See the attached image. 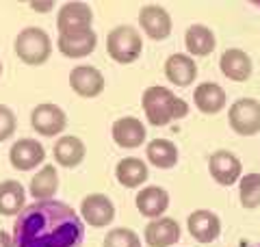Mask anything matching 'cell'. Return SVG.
<instances>
[{
  "instance_id": "obj_11",
  "label": "cell",
  "mask_w": 260,
  "mask_h": 247,
  "mask_svg": "<svg viewBox=\"0 0 260 247\" xmlns=\"http://www.w3.org/2000/svg\"><path fill=\"white\" fill-rule=\"evenodd\" d=\"M95 46H98V35L93 28L65 33V35H59V39H56L59 52L68 56V59H83V56L95 50Z\"/></svg>"
},
{
  "instance_id": "obj_8",
  "label": "cell",
  "mask_w": 260,
  "mask_h": 247,
  "mask_svg": "<svg viewBox=\"0 0 260 247\" xmlns=\"http://www.w3.org/2000/svg\"><path fill=\"white\" fill-rule=\"evenodd\" d=\"M139 26L152 41H162L172 35V15L165 7L145 5L139 11Z\"/></svg>"
},
{
  "instance_id": "obj_21",
  "label": "cell",
  "mask_w": 260,
  "mask_h": 247,
  "mask_svg": "<svg viewBox=\"0 0 260 247\" xmlns=\"http://www.w3.org/2000/svg\"><path fill=\"white\" fill-rule=\"evenodd\" d=\"M193 102L198 106V111L204 115H215L219 111H223L225 106V91L221 85L217 82H200L193 91Z\"/></svg>"
},
{
  "instance_id": "obj_3",
  "label": "cell",
  "mask_w": 260,
  "mask_h": 247,
  "mask_svg": "<svg viewBox=\"0 0 260 247\" xmlns=\"http://www.w3.org/2000/svg\"><path fill=\"white\" fill-rule=\"evenodd\" d=\"M13 50L18 54V59L26 65H44L52 54V41L50 35L39 28V26H26L18 33V37L13 41Z\"/></svg>"
},
{
  "instance_id": "obj_5",
  "label": "cell",
  "mask_w": 260,
  "mask_h": 247,
  "mask_svg": "<svg viewBox=\"0 0 260 247\" xmlns=\"http://www.w3.org/2000/svg\"><path fill=\"white\" fill-rule=\"evenodd\" d=\"M228 123L241 137L260 133V102L256 98H239L228 109Z\"/></svg>"
},
{
  "instance_id": "obj_14",
  "label": "cell",
  "mask_w": 260,
  "mask_h": 247,
  "mask_svg": "<svg viewBox=\"0 0 260 247\" xmlns=\"http://www.w3.org/2000/svg\"><path fill=\"white\" fill-rule=\"evenodd\" d=\"M186 228H189L191 236L198 243H213L219 238V234H221V219H219V215H215L213 210L200 208L189 215Z\"/></svg>"
},
{
  "instance_id": "obj_1",
  "label": "cell",
  "mask_w": 260,
  "mask_h": 247,
  "mask_svg": "<svg viewBox=\"0 0 260 247\" xmlns=\"http://www.w3.org/2000/svg\"><path fill=\"white\" fill-rule=\"evenodd\" d=\"M15 247H83V217L65 202H32L13 224Z\"/></svg>"
},
{
  "instance_id": "obj_17",
  "label": "cell",
  "mask_w": 260,
  "mask_h": 247,
  "mask_svg": "<svg viewBox=\"0 0 260 247\" xmlns=\"http://www.w3.org/2000/svg\"><path fill=\"white\" fill-rule=\"evenodd\" d=\"M135 204L139 212L148 219H158L167 212L169 208V193L158 184L143 187L135 197Z\"/></svg>"
},
{
  "instance_id": "obj_29",
  "label": "cell",
  "mask_w": 260,
  "mask_h": 247,
  "mask_svg": "<svg viewBox=\"0 0 260 247\" xmlns=\"http://www.w3.org/2000/svg\"><path fill=\"white\" fill-rule=\"evenodd\" d=\"M15 128H18L15 113L7 104H0V143L9 141V139L15 135Z\"/></svg>"
},
{
  "instance_id": "obj_33",
  "label": "cell",
  "mask_w": 260,
  "mask_h": 247,
  "mask_svg": "<svg viewBox=\"0 0 260 247\" xmlns=\"http://www.w3.org/2000/svg\"><path fill=\"white\" fill-rule=\"evenodd\" d=\"M258 247H260V245H258Z\"/></svg>"
},
{
  "instance_id": "obj_16",
  "label": "cell",
  "mask_w": 260,
  "mask_h": 247,
  "mask_svg": "<svg viewBox=\"0 0 260 247\" xmlns=\"http://www.w3.org/2000/svg\"><path fill=\"white\" fill-rule=\"evenodd\" d=\"M111 135H113V141H115L119 147H139L145 143V137H148V128L137 119V117H119L113 121V128H111Z\"/></svg>"
},
{
  "instance_id": "obj_9",
  "label": "cell",
  "mask_w": 260,
  "mask_h": 247,
  "mask_svg": "<svg viewBox=\"0 0 260 247\" xmlns=\"http://www.w3.org/2000/svg\"><path fill=\"white\" fill-rule=\"evenodd\" d=\"M208 171L213 180L221 187H232L237 180H241V161L239 156L230 150H217L208 159Z\"/></svg>"
},
{
  "instance_id": "obj_31",
  "label": "cell",
  "mask_w": 260,
  "mask_h": 247,
  "mask_svg": "<svg viewBox=\"0 0 260 247\" xmlns=\"http://www.w3.org/2000/svg\"><path fill=\"white\" fill-rule=\"evenodd\" d=\"M0 247H15V241H13V234L5 232L0 230Z\"/></svg>"
},
{
  "instance_id": "obj_18",
  "label": "cell",
  "mask_w": 260,
  "mask_h": 247,
  "mask_svg": "<svg viewBox=\"0 0 260 247\" xmlns=\"http://www.w3.org/2000/svg\"><path fill=\"white\" fill-rule=\"evenodd\" d=\"M219 70H221V74L225 78H230L234 82H245L251 76L254 65H251V59L245 50H241V48H230V50H225L221 56H219Z\"/></svg>"
},
{
  "instance_id": "obj_6",
  "label": "cell",
  "mask_w": 260,
  "mask_h": 247,
  "mask_svg": "<svg viewBox=\"0 0 260 247\" xmlns=\"http://www.w3.org/2000/svg\"><path fill=\"white\" fill-rule=\"evenodd\" d=\"M30 126L42 137H56L68 126V115L59 104L42 102L30 111Z\"/></svg>"
},
{
  "instance_id": "obj_32",
  "label": "cell",
  "mask_w": 260,
  "mask_h": 247,
  "mask_svg": "<svg viewBox=\"0 0 260 247\" xmlns=\"http://www.w3.org/2000/svg\"><path fill=\"white\" fill-rule=\"evenodd\" d=\"M0 76H3V61H0Z\"/></svg>"
},
{
  "instance_id": "obj_27",
  "label": "cell",
  "mask_w": 260,
  "mask_h": 247,
  "mask_svg": "<svg viewBox=\"0 0 260 247\" xmlns=\"http://www.w3.org/2000/svg\"><path fill=\"white\" fill-rule=\"evenodd\" d=\"M239 200L243 208H258L260 206V174H245L239 180Z\"/></svg>"
},
{
  "instance_id": "obj_22",
  "label": "cell",
  "mask_w": 260,
  "mask_h": 247,
  "mask_svg": "<svg viewBox=\"0 0 260 247\" xmlns=\"http://www.w3.org/2000/svg\"><path fill=\"white\" fill-rule=\"evenodd\" d=\"M215 33L204 24H191L184 33V48L189 56H208L215 50Z\"/></svg>"
},
{
  "instance_id": "obj_23",
  "label": "cell",
  "mask_w": 260,
  "mask_h": 247,
  "mask_svg": "<svg viewBox=\"0 0 260 247\" xmlns=\"http://www.w3.org/2000/svg\"><path fill=\"white\" fill-rule=\"evenodd\" d=\"M150 171L148 165H145L141 159L137 156H126L115 165V178L121 187L126 189H139L145 180H148Z\"/></svg>"
},
{
  "instance_id": "obj_7",
  "label": "cell",
  "mask_w": 260,
  "mask_h": 247,
  "mask_svg": "<svg viewBox=\"0 0 260 247\" xmlns=\"http://www.w3.org/2000/svg\"><path fill=\"white\" fill-rule=\"evenodd\" d=\"M80 217L87 226L104 228L115 219V206L104 193H89L80 202Z\"/></svg>"
},
{
  "instance_id": "obj_24",
  "label": "cell",
  "mask_w": 260,
  "mask_h": 247,
  "mask_svg": "<svg viewBox=\"0 0 260 247\" xmlns=\"http://www.w3.org/2000/svg\"><path fill=\"white\" fill-rule=\"evenodd\" d=\"M26 189L18 180H5L0 182V215L5 217H18L26 208Z\"/></svg>"
},
{
  "instance_id": "obj_28",
  "label": "cell",
  "mask_w": 260,
  "mask_h": 247,
  "mask_svg": "<svg viewBox=\"0 0 260 247\" xmlns=\"http://www.w3.org/2000/svg\"><path fill=\"white\" fill-rule=\"evenodd\" d=\"M102 247H141L139 234L130 228H113L104 236Z\"/></svg>"
},
{
  "instance_id": "obj_12",
  "label": "cell",
  "mask_w": 260,
  "mask_h": 247,
  "mask_svg": "<svg viewBox=\"0 0 260 247\" xmlns=\"http://www.w3.org/2000/svg\"><path fill=\"white\" fill-rule=\"evenodd\" d=\"M70 87L80 98H98L104 91V76L93 65H76L70 72Z\"/></svg>"
},
{
  "instance_id": "obj_19",
  "label": "cell",
  "mask_w": 260,
  "mask_h": 247,
  "mask_svg": "<svg viewBox=\"0 0 260 247\" xmlns=\"http://www.w3.org/2000/svg\"><path fill=\"white\" fill-rule=\"evenodd\" d=\"M165 76L176 87H189L198 78V63L189 54L176 52L165 61Z\"/></svg>"
},
{
  "instance_id": "obj_4",
  "label": "cell",
  "mask_w": 260,
  "mask_h": 247,
  "mask_svg": "<svg viewBox=\"0 0 260 247\" xmlns=\"http://www.w3.org/2000/svg\"><path fill=\"white\" fill-rule=\"evenodd\" d=\"M107 52L115 63L130 65L143 52V37L135 26L121 24V26H115L107 35Z\"/></svg>"
},
{
  "instance_id": "obj_30",
  "label": "cell",
  "mask_w": 260,
  "mask_h": 247,
  "mask_svg": "<svg viewBox=\"0 0 260 247\" xmlns=\"http://www.w3.org/2000/svg\"><path fill=\"white\" fill-rule=\"evenodd\" d=\"M52 7H54L52 0H46V3H35V0H32V3H30V9H32V11H39V13L52 11Z\"/></svg>"
},
{
  "instance_id": "obj_2",
  "label": "cell",
  "mask_w": 260,
  "mask_h": 247,
  "mask_svg": "<svg viewBox=\"0 0 260 247\" xmlns=\"http://www.w3.org/2000/svg\"><path fill=\"white\" fill-rule=\"evenodd\" d=\"M141 109L148 121L156 128H162L167 123L189 115V104L182 98L174 96L167 87H160V85H152L145 89L141 96Z\"/></svg>"
},
{
  "instance_id": "obj_20",
  "label": "cell",
  "mask_w": 260,
  "mask_h": 247,
  "mask_svg": "<svg viewBox=\"0 0 260 247\" xmlns=\"http://www.w3.org/2000/svg\"><path fill=\"white\" fill-rule=\"evenodd\" d=\"M54 161L61 165L65 169H74L78 167L80 163L85 161V154H87V147L83 143V139H78L74 135H65L61 137L59 141L54 143Z\"/></svg>"
},
{
  "instance_id": "obj_15",
  "label": "cell",
  "mask_w": 260,
  "mask_h": 247,
  "mask_svg": "<svg viewBox=\"0 0 260 247\" xmlns=\"http://www.w3.org/2000/svg\"><path fill=\"white\" fill-rule=\"evenodd\" d=\"M145 243L150 247H172L180 241V224L172 217L152 219L143 230Z\"/></svg>"
},
{
  "instance_id": "obj_25",
  "label": "cell",
  "mask_w": 260,
  "mask_h": 247,
  "mask_svg": "<svg viewBox=\"0 0 260 247\" xmlns=\"http://www.w3.org/2000/svg\"><path fill=\"white\" fill-rule=\"evenodd\" d=\"M28 191L37 202L52 200L56 191H59V171H56L54 165H44V167L32 176Z\"/></svg>"
},
{
  "instance_id": "obj_10",
  "label": "cell",
  "mask_w": 260,
  "mask_h": 247,
  "mask_svg": "<svg viewBox=\"0 0 260 247\" xmlns=\"http://www.w3.org/2000/svg\"><path fill=\"white\" fill-rule=\"evenodd\" d=\"M44 161H46V150L35 139H28V137L18 139L9 150V163L18 171H30L39 167Z\"/></svg>"
},
{
  "instance_id": "obj_26",
  "label": "cell",
  "mask_w": 260,
  "mask_h": 247,
  "mask_svg": "<svg viewBox=\"0 0 260 247\" xmlns=\"http://www.w3.org/2000/svg\"><path fill=\"white\" fill-rule=\"evenodd\" d=\"M145 156L156 169H172L178 163V145L169 139H152L145 145Z\"/></svg>"
},
{
  "instance_id": "obj_13",
  "label": "cell",
  "mask_w": 260,
  "mask_h": 247,
  "mask_svg": "<svg viewBox=\"0 0 260 247\" xmlns=\"http://www.w3.org/2000/svg\"><path fill=\"white\" fill-rule=\"evenodd\" d=\"M91 20L93 11L87 3H65L59 9V15H56V28H59V35L85 30L91 28Z\"/></svg>"
}]
</instances>
